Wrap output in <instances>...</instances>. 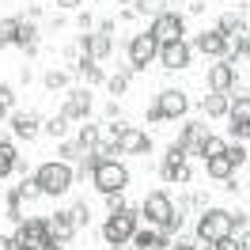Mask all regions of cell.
<instances>
[{
  "label": "cell",
  "mask_w": 250,
  "mask_h": 250,
  "mask_svg": "<svg viewBox=\"0 0 250 250\" xmlns=\"http://www.w3.org/2000/svg\"><path fill=\"white\" fill-rule=\"evenodd\" d=\"M205 171H208V178H216V182H228V178L235 174V163L224 156V152H220V156L205 159Z\"/></svg>",
  "instance_id": "cell-14"
},
{
  "label": "cell",
  "mask_w": 250,
  "mask_h": 250,
  "mask_svg": "<svg viewBox=\"0 0 250 250\" xmlns=\"http://www.w3.org/2000/svg\"><path fill=\"white\" fill-rule=\"evenodd\" d=\"M141 216L148 220L152 228H167L171 216H174V201L167 197V193H148L144 205H141Z\"/></svg>",
  "instance_id": "cell-6"
},
{
  "label": "cell",
  "mask_w": 250,
  "mask_h": 250,
  "mask_svg": "<svg viewBox=\"0 0 250 250\" xmlns=\"http://www.w3.org/2000/svg\"><path fill=\"white\" fill-rule=\"evenodd\" d=\"M133 231H137V212H133V208H118V212H110L106 224H103V239H106L110 247L129 243Z\"/></svg>",
  "instance_id": "cell-4"
},
{
  "label": "cell",
  "mask_w": 250,
  "mask_h": 250,
  "mask_svg": "<svg viewBox=\"0 0 250 250\" xmlns=\"http://www.w3.org/2000/svg\"><path fill=\"white\" fill-rule=\"evenodd\" d=\"M197 49L208 53V57H220V53L228 49V38H224L220 31H205V34H197Z\"/></svg>",
  "instance_id": "cell-15"
},
{
  "label": "cell",
  "mask_w": 250,
  "mask_h": 250,
  "mask_svg": "<svg viewBox=\"0 0 250 250\" xmlns=\"http://www.w3.org/2000/svg\"><path fill=\"white\" fill-rule=\"evenodd\" d=\"M228 106H231V103H228V95H224V91L205 95V114H208V118H224V114H228Z\"/></svg>",
  "instance_id": "cell-21"
},
{
  "label": "cell",
  "mask_w": 250,
  "mask_h": 250,
  "mask_svg": "<svg viewBox=\"0 0 250 250\" xmlns=\"http://www.w3.org/2000/svg\"><path fill=\"white\" fill-rule=\"evenodd\" d=\"M34 182H38V189H42L46 197H61V193H68V189H72V167H68V163H61V159L42 163V167H38V174H34Z\"/></svg>",
  "instance_id": "cell-1"
},
{
  "label": "cell",
  "mask_w": 250,
  "mask_h": 250,
  "mask_svg": "<svg viewBox=\"0 0 250 250\" xmlns=\"http://www.w3.org/2000/svg\"><path fill=\"white\" fill-rule=\"evenodd\" d=\"M208 250H247L235 235H224V239H216V243H208Z\"/></svg>",
  "instance_id": "cell-31"
},
{
  "label": "cell",
  "mask_w": 250,
  "mask_h": 250,
  "mask_svg": "<svg viewBox=\"0 0 250 250\" xmlns=\"http://www.w3.org/2000/svg\"><path fill=\"white\" fill-rule=\"evenodd\" d=\"M0 250H16V247H12V239H8V235H0Z\"/></svg>",
  "instance_id": "cell-42"
},
{
  "label": "cell",
  "mask_w": 250,
  "mask_h": 250,
  "mask_svg": "<svg viewBox=\"0 0 250 250\" xmlns=\"http://www.w3.org/2000/svg\"><path fill=\"white\" fill-rule=\"evenodd\" d=\"M163 178L167 182H189V167L186 163H163Z\"/></svg>",
  "instance_id": "cell-25"
},
{
  "label": "cell",
  "mask_w": 250,
  "mask_h": 250,
  "mask_svg": "<svg viewBox=\"0 0 250 250\" xmlns=\"http://www.w3.org/2000/svg\"><path fill=\"white\" fill-rule=\"evenodd\" d=\"M38 193H42V189H38V182H34V178H23V182L16 186V197H19V201H34Z\"/></svg>",
  "instance_id": "cell-28"
},
{
  "label": "cell",
  "mask_w": 250,
  "mask_h": 250,
  "mask_svg": "<svg viewBox=\"0 0 250 250\" xmlns=\"http://www.w3.org/2000/svg\"><path fill=\"white\" fill-rule=\"evenodd\" d=\"M16 42L23 49H34V27L31 23H23V19H19V34H16Z\"/></svg>",
  "instance_id": "cell-29"
},
{
  "label": "cell",
  "mask_w": 250,
  "mask_h": 250,
  "mask_svg": "<svg viewBox=\"0 0 250 250\" xmlns=\"http://www.w3.org/2000/svg\"><path fill=\"white\" fill-rule=\"evenodd\" d=\"M53 239H49V228L46 220H19V231L12 235V247L16 250H46Z\"/></svg>",
  "instance_id": "cell-3"
},
{
  "label": "cell",
  "mask_w": 250,
  "mask_h": 250,
  "mask_svg": "<svg viewBox=\"0 0 250 250\" xmlns=\"http://www.w3.org/2000/svg\"><path fill=\"white\" fill-rule=\"evenodd\" d=\"M224 156L231 159L235 167H243V163H247V148H243V144H239V148H224Z\"/></svg>",
  "instance_id": "cell-33"
},
{
  "label": "cell",
  "mask_w": 250,
  "mask_h": 250,
  "mask_svg": "<svg viewBox=\"0 0 250 250\" xmlns=\"http://www.w3.org/2000/svg\"><path fill=\"white\" fill-rule=\"evenodd\" d=\"M83 0H57V8H80Z\"/></svg>",
  "instance_id": "cell-41"
},
{
  "label": "cell",
  "mask_w": 250,
  "mask_h": 250,
  "mask_svg": "<svg viewBox=\"0 0 250 250\" xmlns=\"http://www.w3.org/2000/svg\"><path fill=\"white\" fill-rule=\"evenodd\" d=\"M159 53L156 38L152 34H133V42H129V61H133V72L137 68H148V61Z\"/></svg>",
  "instance_id": "cell-9"
},
{
  "label": "cell",
  "mask_w": 250,
  "mask_h": 250,
  "mask_svg": "<svg viewBox=\"0 0 250 250\" xmlns=\"http://www.w3.org/2000/svg\"><path fill=\"white\" fill-rule=\"evenodd\" d=\"M243 27H247V23H243V19L235 16V12H228V16L220 19V27H216V31L224 34V38H228V34H235V31H243Z\"/></svg>",
  "instance_id": "cell-27"
},
{
  "label": "cell",
  "mask_w": 250,
  "mask_h": 250,
  "mask_svg": "<svg viewBox=\"0 0 250 250\" xmlns=\"http://www.w3.org/2000/svg\"><path fill=\"white\" fill-rule=\"evenodd\" d=\"M80 49L87 53V61H103L110 53V23L103 27L99 34H87V38H80Z\"/></svg>",
  "instance_id": "cell-12"
},
{
  "label": "cell",
  "mask_w": 250,
  "mask_h": 250,
  "mask_svg": "<svg viewBox=\"0 0 250 250\" xmlns=\"http://www.w3.org/2000/svg\"><path fill=\"white\" fill-rule=\"evenodd\" d=\"M189 106V99L182 91H174V87H167V91H159L156 99V110H159V118H182Z\"/></svg>",
  "instance_id": "cell-11"
},
{
  "label": "cell",
  "mask_w": 250,
  "mask_h": 250,
  "mask_svg": "<svg viewBox=\"0 0 250 250\" xmlns=\"http://www.w3.org/2000/svg\"><path fill=\"white\" fill-rule=\"evenodd\" d=\"M208 83H212V91H228L235 83V68L231 64H212L208 68Z\"/></svg>",
  "instance_id": "cell-16"
},
{
  "label": "cell",
  "mask_w": 250,
  "mask_h": 250,
  "mask_svg": "<svg viewBox=\"0 0 250 250\" xmlns=\"http://www.w3.org/2000/svg\"><path fill=\"white\" fill-rule=\"evenodd\" d=\"M16 159H19V156H16V148H12L8 141H0V178L16 171Z\"/></svg>",
  "instance_id": "cell-23"
},
{
  "label": "cell",
  "mask_w": 250,
  "mask_h": 250,
  "mask_svg": "<svg viewBox=\"0 0 250 250\" xmlns=\"http://www.w3.org/2000/svg\"><path fill=\"white\" fill-rule=\"evenodd\" d=\"M64 129H68V118H64V114H57V118H49V122H46V133H49V137H57V141L64 137Z\"/></svg>",
  "instance_id": "cell-30"
},
{
  "label": "cell",
  "mask_w": 250,
  "mask_h": 250,
  "mask_svg": "<svg viewBox=\"0 0 250 250\" xmlns=\"http://www.w3.org/2000/svg\"><path fill=\"white\" fill-rule=\"evenodd\" d=\"M46 250H64V247H61V243H57V239H53V243H49V247H46Z\"/></svg>",
  "instance_id": "cell-44"
},
{
  "label": "cell",
  "mask_w": 250,
  "mask_h": 250,
  "mask_svg": "<svg viewBox=\"0 0 250 250\" xmlns=\"http://www.w3.org/2000/svg\"><path fill=\"white\" fill-rule=\"evenodd\" d=\"M19 34V19H0V46H12Z\"/></svg>",
  "instance_id": "cell-26"
},
{
  "label": "cell",
  "mask_w": 250,
  "mask_h": 250,
  "mask_svg": "<svg viewBox=\"0 0 250 250\" xmlns=\"http://www.w3.org/2000/svg\"><path fill=\"white\" fill-rule=\"evenodd\" d=\"M80 144H83V148H95V144H99V125H83V129H80Z\"/></svg>",
  "instance_id": "cell-32"
},
{
  "label": "cell",
  "mask_w": 250,
  "mask_h": 250,
  "mask_svg": "<svg viewBox=\"0 0 250 250\" xmlns=\"http://www.w3.org/2000/svg\"><path fill=\"white\" fill-rule=\"evenodd\" d=\"M186 148H182V144H171V152H167V163H186Z\"/></svg>",
  "instance_id": "cell-34"
},
{
  "label": "cell",
  "mask_w": 250,
  "mask_h": 250,
  "mask_svg": "<svg viewBox=\"0 0 250 250\" xmlns=\"http://www.w3.org/2000/svg\"><path fill=\"white\" fill-rule=\"evenodd\" d=\"M118 4H133V0H118Z\"/></svg>",
  "instance_id": "cell-46"
},
{
  "label": "cell",
  "mask_w": 250,
  "mask_h": 250,
  "mask_svg": "<svg viewBox=\"0 0 250 250\" xmlns=\"http://www.w3.org/2000/svg\"><path fill=\"white\" fill-rule=\"evenodd\" d=\"M247 27H243V31H239V38H235V53H239V57H247Z\"/></svg>",
  "instance_id": "cell-37"
},
{
  "label": "cell",
  "mask_w": 250,
  "mask_h": 250,
  "mask_svg": "<svg viewBox=\"0 0 250 250\" xmlns=\"http://www.w3.org/2000/svg\"><path fill=\"white\" fill-rule=\"evenodd\" d=\"M91 178H95V189H99V193H122V189L129 186V171H125L118 159H103L91 171Z\"/></svg>",
  "instance_id": "cell-5"
},
{
  "label": "cell",
  "mask_w": 250,
  "mask_h": 250,
  "mask_svg": "<svg viewBox=\"0 0 250 250\" xmlns=\"http://www.w3.org/2000/svg\"><path fill=\"white\" fill-rule=\"evenodd\" d=\"M68 220H72V228H80V224H87V208H83V205H76V208L68 212Z\"/></svg>",
  "instance_id": "cell-35"
},
{
  "label": "cell",
  "mask_w": 250,
  "mask_h": 250,
  "mask_svg": "<svg viewBox=\"0 0 250 250\" xmlns=\"http://www.w3.org/2000/svg\"><path fill=\"white\" fill-rule=\"evenodd\" d=\"M87 110H91V95H87V91H72V95H68L64 118H87Z\"/></svg>",
  "instance_id": "cell-18"
},
{
  "label": "cell",
  "mask_w": 250,
  "mask_h": 250,
  "mask_svg": "<svg viewBox=\"0 0 250 250\" xmlns=\"http://www.w3.org/2000/svg\"><path fill=\"white\" fill-rule=\"evenodd\" d=\"M106 197V205H110V212H118V208H125V201H122V193H103Z\"/></svg>",
  "instance_id": "cell-38"
},
{
  "label": "cell",
  "mask_w": 250,
  "mask_h": 250,
  "mask_svg": "<svg viewBox=\"0 0 250 250\" xmlns=\"http://www.w3.org/2000/svg\"><path fill=\"white\" fill-rule=\"evenodd\" d=\"M159 64L163 68H171V72H178V68H186L189 64V46H186V38H178V42H167V46H159Z\"/></svg>",
  "instance_id": "cell-10"
},
{
  "label": "cell",
  "mask_w": 250,
  "mask_h": 250,
  "mask_svg": "<svg viewBox=\"0 0 250 250\" xmlns=\"http://www.w3.org/2000/svg\"><path fill=\"white\" fill-rule=\"evenodd\" d=\"M12 103H16V91H12L8 83H0V106L8 110V106H12Z\"/></svg>",
  "instance_id": "cell-36"
},
{
  "label": "cell",
  "mask_w": 250,
  "mask_h": 250,
  "mask_svg": "<svg viewBox=\"0 0 250 250\" xmlns=\"http://www.w3.org/2000/svg\"><path fill=\"white\" fill-rule=\"evenodd\" d=\"M148 34L156 38V46H167V42H178L186 34V23H182V16H174V12H163V16H156V23H152Z\"/></svg>",
  "instance_id": "cell-7"
},
{
  "label": "cell",
  "mask_w": 250,
  "mask_h": 250,
  "mask_svg": "<svg viewBox=\"0 0 250 250\" xmlns=\"http://www.w3.org/2000/svg\"><path fill=\"white\" fill-rule=\"evenodd\" d=\"M106 87H110V95H122V91H125V76H114Z\"/></svg>",
  "instance_id": "cell-39"
},
{
  "label": "cell",
  "mask_w": 250,
  "mask_h": 250,
  "mask_svg": "<svg viewBox=\"0 0 250 250\" xmlns=\"http://www.w3.org/2000/svg\"><path fill=\"white\" fill-rule=\"evenodd\" d=\"M12 129H16V137L31 141L34 133H38V118H34V114H16V118H12Z\"/></svg>",
  "instance_id": "cell-19"
},
{
  "label": "cell",
  "mask_w": 250,
  "mask_h": 250,
  "mask_svg": "<svg viewBox=\"0 0 250 250\" xmlns=\"http://www.w3.org/2000/svg\"><path fill=\"white\" fill-rule=\"evenodd\" d=\"M224 235H235V216L231 212H228V208H208V212H201V220H197V239H201V243H216Z\"/></svg>",
  "instance_id": "cell-2"
},
{
  "label": "cell",
  "mask_w": 250,
  "mask_h": 250,
  "mask_svg": "<svg viewBox=\"0 0 250 250\" xmlns=\"http://www.w3.org/2000/svg\"><path fill=\"white\" fill-rule=\"evenodd\" d=\"M171 250H197V247H189V243H174Z\"/></svg>",
  "instance_id": "cell-43"
},
{
  "label": "cell",
  "mask_w": 250,
  "mask_h": 250,
  "mask_svg": "<svg viewBox=\"0 0 250 250\" xmlns=\"http://www.w3.org/2000/svg\"><path fill=\"white\" fill-rule=\"evenodd\" d=\"M110 250H129V247H125V243H122V247H110Z\"/></svg>",
  "instance_id": "cell-45"
},
{
  "label": "cell",
  "mask_w": 250,
  "mask_h": 250,
  "mask_svg": "<svg viewBox=\"0 0 250 250\" xmlns=\"http://www.w3.org/2000/svg\"><path fill=\"white\" fill-rule=\"evenodd\" d=\"M224 148H228V144L220 141V137H208V133H205V141L197 144V156H205V159H212V156H220V152H224Z\"/></svg>",
  "instance_id": "cell-24"
},
{
  "label": "cell",
  "mask_w": 250,
  "mask_h": 250,
  "mask_svg": "<svg viewBox=\"0 0 250 250\" xmlns=\"http://www.w3.org/2000/svg\"><path fill=\"white\" fill-rule=\"evenodd\" d=\"M201 141H205V129H201L197 122H189L186 129H182V137H178L174 144H182L186 152H197V144H201Z\"/></svg>",
  "instance_id": "cell-20"
},
{
  "label": "cell",
  "mask_w": 250,
  "mask_h": 250,
  "mask_svg": "<svg viewBox=\"0 0 250 250\" xmlns=\"http://www.w3.org/2000/svg\"><path fill=\"white\" fill-rule=\"evenodd\" d=\"M133 243H137V250H163L167 231H159V228H144V231H133Z\"/></svg>",
  "instance_id": "cell-13"
},
{
  "label": "cell",
  "mask_w": 250,
  "mask_h": 250,
  "mask_svg": "<svg viewBox=\"0 0 250 250\" xmlns=\"http://www.w3.org/2000/svg\"><path fill=\"white\" fill-rule=\"evenodd\" d=\"M46 87H64V72H49V76H46Z\"/></svg>",
  "instance_id": "cell-40"
},
{
  "label": "cell",
  "mask_w": 250,
  "mask_h": 250,
  "mask_svg": "<svg viewBox=\"0 0 250 250\" xmlns=\"http://www.w3.org/2000/svg\"><path fill=\"white\" fill-rule=\"evenodd\" d=\"M228 114H231V125H250V99L239 95V103H231Z\"/></svg>",
  "instance_id": "cell-22"
},
{
  "label": "cell",
  "mask_w": 250,
  "mask_h": 250,
  "mask_svg": "<svg viewBox=\"0 0 250 250\" xmlns=\"http://www.w3.org/2000/svg\"><path fill=\"white\" fill-rule=\"evenodd\" d=\"M114 144H118V152H125V156H141V152H148V148H152L148 133L133 129V125H118V133H114Z\"/></svg>",
  "instance_id": "cell-8"
},
{
  "label": "cell",
  "mask_w": 250,
  "mask_h": 250,
  "mask_svg": "<svg viewBox=\"0 0 250 250\" xmlns=\"http://www.w3.org/2000/svg\"><path fill=\"white\" fill-rule=\"evenodd\" d=\"M46 228H49V239H57V243H64V239H72V220H68V212H57L53 220H46Z\"/></svg>",
  "instance_id": "cell-17"
}]
</instances>
